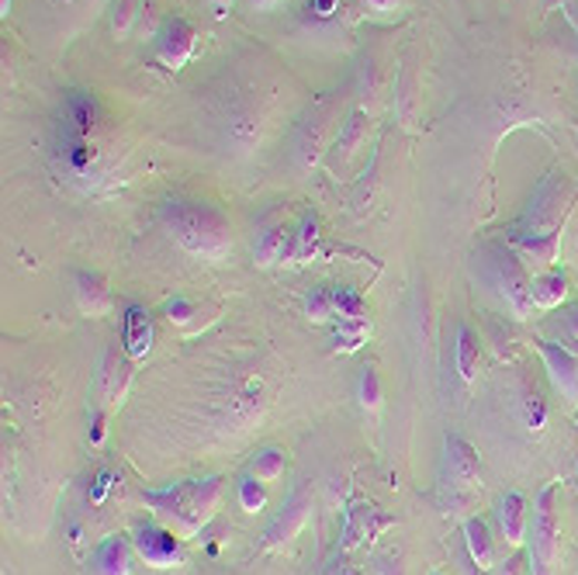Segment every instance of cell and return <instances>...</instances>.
Returning <instances> with one entry per match:
<instances>
[{"label":"cell","instance_id":"obj_1","mask_svg":"<svg viewBox=\"0 0 578 575\" xmlns=\"http://www.w3.org/2000/svg\"><path fill=\"white\" fill-rule=\"evenodd\" d=\"M578 187L568 170H551L548 177H540L533 187V198L517 218V226L509 233V246L520 253V261L533 271H548L558 261L561 250V230L565 218L575 205Z\"/></svg>","mask_w":578,"mask_h":575},{"label":"cell","instance_id":"obj_2","mask_svg":"<svg viewBox=\"0 0 578 575\" xmlns=\"http://www.w3.org/2000/svg\"><path fill=\"white\" fill-rule=\"evenodd\" d=\"M164 222L180 243L184 253L202 261H222L233 250V222L229 215L208 205V202H190L174 198L164 205Z\"/></svg>","mask_w":578,"mask_h":575},{"label":"cell","instance_id":"obj_3","mask_svg":"<svg viewBox=\"0 0 578 575\" xmlns=\"http://www.w3.org/2000/svg\"><path fill=\"white\" fill-rule=\"evenodd\" d=\"M222 499V478L205 475L190 483H174L167 489H146L143 503L156 514L159 524H167L177 537H195L218 509Z\"/></svg>","mask_w":578,"mask_h":575},{"label":"cell","instance_id":"obj_4","mask_svg":"<svg viewBox=\"0 0 578 575\" xmlns=\"http://www.w3.org/2000/svg\"><path fill=\"white\" fill-rule=\"evenodd\" d=\"M474 271L486 281L499 302L509 309L512 319L533 315V295H530V271L520 261V253L509 243H486L474 253Z\"/></svg>","mask_w":578,"mask_h":575},{"label":"cell","instance_id":"obj_5","mask_svg":"<svg viewBox=\"0 0 578 575\" xmlns=\"http://www.w3.org/2000/svg\"><path fill=\"white\" fill-rule=\"evenodd\" d=\"M530 575H558L561 562V520H558V486H543L530 517Z\"/></svg>","mask_w":578,"mask_h":575},{"label":"cell","instance_id":"obj_6","mask_svg":"<svg viewBox=\"0 0 578 575\" xmlns=\"http://www.w3.org/2000/svg\"><path fill=\"white\" fill-rule=\"evenodd\" d=\"M98 125V101L84 90H70L62 101V118H59V153L70 159L74 170H87L94 149H90V133Z\"/></svg>","mask_w":578,"mask_h":575},{"label":"cell","instance_id":"obj_7","mask_svg":"<svg viewBox=\"0 0 578 575\" xmlns=\"http://www.w3.org/2000/svg\"><path fill=\"white\" fill-rule=\"evenodd\" d=\"M333 118H336V101L330 98H319L312 105V111L298 121L295 129V143H292V156L298 170H308L319 164V156L330 149V139H333Z\"/></svg>","mask_w":578,"mask_h":575},{"label":"cell","instance_id":"obj_8","mask_svg":"<svg viewBox=\"0 0 578 575\" xmlns=\"http://www.w3.org/2000/svg\"><path fill=\"white\" fill-rule=\"evenodd\" d=\"M180 540L167 524H159V520H146V524H136L133 530V548L136 555L153 565V568H174L184 562V548H180Z\"/></svg>","mask_w":578,"mask_h":575},{"label":"cell","instance_id":"obj_9","mask_svg":"<svg viewBox=\"0 0 578 575\" xmlns=\"http://www.w3.org/2000/svg\"><path fill=\"white\" fill-rule=\"evenodd\" d=\"M308 514H312V489L298 486L292 496L284 499L281 514L271 520V527L264 534V548L274 552V548H284L287 540H295L302 534V527L308 524Z\"/></svg>","mask_w":578,"mask_h":575},{"label":"cell","instance_id":"obj_10","mask_svg":"<svg viewBox=\"0 0 578 575\" xmlns=\"http://www.w3.org/2000/svg\"><path fill=\"white\" fill-rule=\"evenodd\" d=\"M153 46H156L159 62H167L170 70H180L184 62L195 56L198 36L184 18H164V25L153 31Z\"/></svg>","mask_w":578,"mask_h":575},{"label":"cell","instance_id":"obj_11","mask_svg":"<svg viewBox=\"0 0 578 575\" xmlns=\"http://www.w3.org/2000/svg\"><path fill=\"white\" fill-rule=\"evenodd\" d=\"M537 354L543 358V368H548V378L551 386L578 406V354L568 350L565 343H555V340H533Z\"/></svg>","mask_w":578,"mask_h":575},{"label":"cell","instance_id":"obj_12","mask_svg":"<svg viewBox=\"0 0 578 575\" xmlns=\"http://www.w3.org/2000/svg\"><path fill=\"white\" fill-rule=\"evenodd\" d=\"M447 471H451V489L461 493L464 499H471L474 493H481V461L478 451L458 433L447 437Z\"/></svg>","mask_w":578,"mask_h":575},{"label":"cell","instance_id":"obj_13","mask_svg":"<svg viewBox=\"0 0 578 575\" xmlns=\"http://www.w3.org/2000/svg\"><path fill=\"white\" fill-rule=\"evenodd\" d=\"M128 381H133V358H128L125 347H111L105 354L101 374H98V392L105 399V406H118L128 392Z\"/></svg>","mask_w":578,"mask_h":575},{"label":"cell","instance_id":"obj_14","mask_svg":"<svg viewBox=\"0 0 578 575\" xmlns=\"http://www.w3.org/2000/svg\"><path fill=\"white\" fill-rule=\"evenodd\" d=\"M496 524H499V534L506 537V545L520 548L527 534H530V509H527V499L520 493H506L499 496L496 503Z\"/></svg>","mask_w":578,"mask_h":575},{"label":"cell","instance_id":"obj_15","mask_svg":"<svg viewBox=\"0 0 578 575\" xmlns=\"http://www.w3.org/2000/svg\"><path fill=\"white\" fill-rule=\"evenodd\" d=\"M395 520L389 517V514H381L378 506H368V503H361V506H353L350 514H346V530H343V548H357V545H364V540H371V537H378L384 527H392Z\"/></svg>","mask_w":578,"mask_h":575},{"label":"cell","instance_id":"obj_16","mask_svg":"<svg viewBox=\"0 0 578 575\" xmlns=\"http://www.w3.org/2000/svg\"><path fill=\"white\" fill-rule=\"evenodd\" d=\"M133 545L121 537V534H111L105 537L98 548H94V575H133Z\"/></svg>","mask_w":578,"mask_h":575},{"label":"cell","instance_id":"obj_17","mask_svg":"<svg viewBox=\"0 0 578 575\" xmlns=\"http://www.w3.org/2000/svg\"><path fill=\"white\" fill-rule=\"evenodd\" d=\"M121 347L128 350V358L143 361L153 347V315L146 305H128L125 309V333H121Z\"/></svg>","mask_w":578,"mask_h":575},{"label":"cell","instance_id":"obj_18","mask_svg":"<svg viewBox=\"0 0 578 575\" xmlns=\"http://www.w3.org/2000/svg\"><path fill=\"white\" fill-rule=\"evenodd\" d=\"M464 545H468V555L471 562L481 568V572H492L499 565V548H496V537H492V527L481 520V517H468L464 520Z\"/></svg>","mask_w":578,"mask_h":575},{"label":"cell","instance_id":"obj_19","mask_svg":"<svg viewBox=\"0 0 578 575\" xmlns=\"http://www.w3.org/2000/svg\"><path fill=\"white\" fill-rule=\"evenodd\" d=\"M292 233L284 226V218H271L264 222L261 236H256V246H253V257L261 267H271V264H281L284 253H287V243H292Z\"/></svg>","mask_w":578,"mask_h":575},{"label":"cell","instance_id":"obj_20","mask_svg":"<svg viewBox=\"0 0 578 575\" xmlns=\"http://www.w3.org/2000/svg\"><path fill=\"white\" fill-rule=\"evenodd\" d=\"M74 292H77L80 312H87V315H108V312H111V292H108V284H105L98 274L77 271V277H74Z\"/></svg>","mask_w":578,"mask_h":575},{"label":"cell","instance_id":"obj_21","mask_svg":"<svg viewBox=\"0 0 578 575\" xmlns=\"http://www.w3.org/2000/svg\"><path fill=\"white\" fill-rule=\"evenodd\" d=\"M530 295H533V309H558L568 295V274L558 267L537 271L530 277Z\"/></svg>","mask_w":578,"mask_h":575},{"label":"cell","instance_id":"obj_22","mask_svg":"<svg viewBox=\"0 0 578 575\" xmlns=\"http://www.w3.org/2000/svg\"><path fill=\"white\" fill-rule=\"evenodd\" d=\"M364 143H368V115H364V111H353V115L340 125V136H336V143H333V156L343 164V159H350Z\"/></svg>","mask_w":578,"mask_h":575},{"label":"cell","instance_id":"obj_23","mask_svg":"<svg viewBox=\"0 0 578 575\" xmlns=\"http://www.w3.org/2000/svg\"><path fill=\"white\" fill-rule=\"evenodd\" d=\"M315 243H319V222L315 215H305L298 222V230L292 233V243H287V253H284V264H305L315 257Z\"/></svg>","mask_w":578,"mask_h":575},{"label":"cell","instance_id":"obj_24","mask_svg":"<svg viewBox=\"0 0 578 575\" xmlns=\"http://www.w3.org/2000/svg\"><path fill=\"white\" fill-rule=\"evenodd\" d=\"M478 368H481V340L471 327H458V371L464 386H471L478 378Z\"/></svg>","mask_w":578,"mask_h":575},{"label":"cell","instance_id":"obj_25","mask_svg":"<svg viewBox=\"0 0 578 575\" xmlns=\"http://www.w3.org/2000/svg\"><path fill=\"white\" fill-rule=\"evenodd\" d=\"M287 468V455L281 451V447H264V451H256L253 461H249V475H256L261 483H277V478L284 475Z\"/></svg>","mask_w":578,"mask_h":575},{"label":"cell","instance_id":"obj_26","mask_svg":"<svg viewBox=\"0 0 578 575\" xmlns=\"http://www.w3.org/2000/svg\"><path fill=\"white\" fill-rule=\"evenodd\" d=\"M305 312H308V319H315V323H330V319H336L333 288H326V284L312 288V292L305 295Z\"/></svg>","mask_w":578,"mask_h":575},{"label":"cell","instance_id":"obj_27","mask_svg":"<svg viewBox=\"0 0 578 575\" xmlns=\"http://www.w3.org/2000/svg\"><path fill=\"white\" fill-rule=\"evenodd\" d=\"M333 299H336V319H368V302L361 292L340 284V288H333Z\"/></svg>","mask_w":578,"mask_h":575},{"label":"cell","instance_id":"obj_28","mask_svg":"<svg viewBox=\"0 0 578 575\" xmlns=\"http://www.w3.org/2000/svg\"><path fill=\"white\" fill-rule=\"evenodd\" d=\"M167 319L177 327V330H184V333H198L202 330V319H198V305L195 302H187V299H174V302H167Z\"/></svg>","mask_w":578,"mask_h":575},{"label":"cell","instance_id":"obj_29","mask_svg":"<svg viewBox=\"0 0 578 575\" xmlns=\"http://www.w3.org/2000/svg\"><path fill=\"white\" fill-rule=\"evenodd\" d=\"M368 333H371V323L368 319H340V330H336V347L340 350H357L364 340H368Z\"/></svg>","mask_w":578,"mask_h":575},{"label":"cell","instance_id":"obj_30","mask_svg":"<svg viewBox=\"0 0 578 575\" xmlns=\"http://www.w3.org/2000/svg\"><path fill=\"white\" fill-rule=\"evenodd\" d=\"M267 483H261L256 475H243L239 478V503L246 514H256V509H264L267 506Z\"/></svg>","mask_w":578,"mask_h":575},{"label":"cell","instance_id":"obj_31","mask_svg":"<svg viewBox=\"0 0 578 575\" xmlns=\"http://www.w3.org/2000/svg\"><path fill=\"white\" fill-rule=\"evenodd\" d=\"M381 378H378V368L374 364H368L364 371H361V392H357V399H361V406L368 409V412H378L381 409Z\"/></svg>","mask_w":578,"mask_h":575},{"label":"cell","instance_id":"obj_32","mask_svg":"<svg viewBox=\"0 0 578 575\" xmlns=\"http://www.w3.org/2000/svg\"><path fill=\"white\" fill-rule=\"evenodd\" d=\"M133 21H136V0H115L111 4V31L118 39H125L128 31H133Z\"/></svg>","mask_w":578,"mask_h":575},{"label":"cell","instance_id":"obj_33","mask_svg":"<svg viewBox=\"0 0 578 575\" xmlns=\"http://www.w3.org/2000/svg\"><path fill=\"white\" fill-rule=\"evenodd\" d=\"M561 327H565V333H568L565 347L578 354V302H571V305L561 312Z\"/></svg>","mask_w":578,"mask_h":575},{"label":"cell","instance_id":"obj_34","mask_svg":"<svg viewBox=\"0 0 578 575\" xmlns=\"http://www.w3.org/2000/svg\"><path fill=\"white\" fill-rule=\"evenodd\" d=\"M340 4L343 0H308V14L319 18V21H330L340 14Z\"/></svg>","mask_w":578,"mask_h":575},{"label":"cell","instance_id":"obj_35","mask_svg":"<svg viewBox=\"0 0 578 575\" xmlns=\"http://www.w3.org/2000/svg\"><path fill=\"white\" fill-rule=\"evenodd\" d=\"M364 8L371 14H395L399 11V0H364Z\"/></svg>","mask_w":578,"mask_h":575},{"label":"cell","instance_id":"obj_36","mask_svg":"<svg viewBox=\"0 0 578 575\" xmlns=\"http://www.w3.org/2000/svg\"><path fill=\"white\" fill-rule=\"evenodd\" d=\"M374 575H402V565L395 558H378Z\"/></svg>","mask_w":578,"mask_h":575},{"label":"cell","instance_id":"obj_37","mask_svg":"<svg viewBox=\"0 0 578 575\" xmlns=\"http://www.w3.org/2000/svg\"><path fill=\"white\" fill-rule=\"evenodd\" d=\"M108 486H111V471H101V475H98V486H94V493H90V499L101 503L105 493H108Z\"/></svg>","mask_w":578,"mask_h":575},{"label":"cell","instance_id":"obj_38","mask_svg":"<svg viewBox=\"0 0 578 575\" xmlns=\"http://www.w3.org/2000/svg\"><path fill=\"white\" fill-rule=\"evenodd\" d=\"M326 575H361V572L353 568L346 558H340V562H333V565H330V572H326Z\"/></svg>","mask_w":578,"mask_h":575},{"label":"cell","instance_id":"obj_39","mask_svg":"<svg viewBox=\"0 0 578 575\" xmlns=\"http://www.w3.org/2000/svg\"><path fill=\"white\" fill-rule=\"evenodd\" d=\"M208 4H212V11H215L218 18H226L229 8H233V0H208Z\"/></svg>","mask_w":578,"mask_h":575},{"label":"cell","instance_id":"obj_40","mask_svg":"<svg viewBox=\"0 0 578 575\" xmlns=\"http://www.w3.org/2000/svg\"><path fill=\"white\" fill-rule=\"evenodd\" d=\"M277 4H281V0H249V8H256V11H271Z\"/></svg>","mask_w":578,"mask_h":575},{"label":"cell","instance_id":"obj_41","mask_svg":"<svg viewBox=\"0 0 578 575\" xmlns=\"http://www.w3.org/2000/svg\"><path fill=\"white\" fill-rule=\"evenodd\" d=\"M0 4H4V14L11 11V0H0Z\"/></svg>","mask_w":578,"mask_h":575},{"label":"cell","instance_id":"obj_42","mask_svg":"<svg viewBox=\"0 0 578 575\" xmlns=\"http://www.w3.org/2000/svg\"><path fill=\"white\" fill-rule=\"evenodd\" d=\"M433 575H443V572H433Z\"/></svg>","mask_w":578,"mask_h":575}]
</instances>
